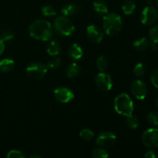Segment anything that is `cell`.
Returning a JSON list of instances; mask_svg holds the SVG:
<instances>
[{
    "instance_id": "2",
    "label": "cell",
    "mask_w": 158,
    "mask_h": 158,
    "mask_svg": "<svg viewBox=\"0 0 158 158\" xmlns=\"http://www.w3.org/2000/svg\"><path fill=\"white\" fill-rule=\"evenodd\" d=\"M123 26L121 16L116 12L106 13L103 18V27L105 33L110 36L116 35Z\"/></svg>"
},
{
    "instance_id": "30",
    "label": "cell",
    "mask_w": 158,
    "mask_h": 158,
    "mask_svg": "<svg viewBox=\"0 0 158 158\" xmlns=\"http://www.w3.org/2000/svg\"><path fill=\"white\" fill-rule=\"evenodd\" d=\"M134 73L137 77H142L145 74V67L142 63H139L134 69Z\"/></svg>"
},
{
    "instance_id": "13",
    "label": "cell",
    "mask_w": 158,
    "mask_h": 158,
    "mask_svg": "<svg viewBox=\"0 0 158 158\" xmlns=\"http://www.w3.org/2000/svg\"><path fill=\"white\" fill-rule=\"evenodd\" d=\"M68 53L69 57L74 60H80L83 56V49L78 43H73L71 45L68 50Z\"/></svg>"
},
{
    "instance_id": "20",
    "label": "cell",
    "mask_w": 158,
    "mask_h": 158,
    "mask_svg": "<svg viewBox=\"0 0 158 158\" xmlns=\"http://www.w3.org/2000/svg\"><path fill=\"white\" fill-rule=\"evenodd\" d=\"M136 9V4L132 0H128L122 6L123 12L127 15H132Z\"/></svg>"
},
{
    "instance_id": "26",
    "label": "cell",
    "mask_w": 158,
    "mask_h": 158,
    "mask_svg": "<svg viewBox=\"0 0 158 158\" xmlns=\"http://www.w3.org/2000/svg\"><path fill=\"white\" fill-rule=\"evenodd\" d=\"M148 121L151 126L153 127H158V113L156 111H152L149 113L148 115Z\"/></svg>"
},
{
    "instance_id": "9",
    "label": "cell",
    "mask_w": 158,
    "mask_h": 158,
    "mask_svg": "<svg viewBox=\"0 0 158 158\" xmlns=\"http://www.w3.org/2000/svg\"><path fill=\"white\" fill-rule=\"evenodd\" d=\"M96 84L97 87L103 91H109L113 87V81L110 76L104 72H100L96 76Z\"/></svg>"
},
{
    "instance_id": "1",
    "label": "cell",
    "mask_w": 158,
    "mask_h": 158,
    "mask_svg": "<svg viewBox=\"0 0 158 158\" xmlns=\"http://www.w3.org/2000/svg\"><path fill=\"white\" fill-rule=\"evenodd\" d=\"M29 32L32 38L40 41H48L53 33L52 25L45 19H36L29 26Z\"/></svg>"
},
{
    "instance_id": "22",
    "label": "cell",
    "mask_w": 158,
    "mask_h": 158,
    "mask_svg": "<svg viewBox=\"0 0 158 158\" xmlns=\"http://www.w3.org/2000/svg\"><path fill=\"white\" fill-rule=\"evenodd\" d=\"M97 66L99 70L104 72L108 66V60L104 56H101L97 60Z\"/></svg>"
},
{
    "instance_id": "24",
    "label": "cell",
    "mask_w": 158,
    "mask_h": 158,
    "mask_svg": "<svg viewBox=\"0 0 158 158\" xmlns=\"http://www.w3.org/2000/svg\"><path fill=\"white\" fill-rule=\"evenodd\" d=\"M61 60L58 57H55L53 56V58L50 59V60L48 61L47 64H46V66L47 68L50 69H56L61 66Z\"/></svg>"
},
{
    "instance_id": "12",
    "label": "cell",
    "mask_w": 158,
    "mask_h": 158,
    "mask_svg": "<svg viewBox=\"0 0 158 158\" xmlns=\"http://www.w3.org/2000/svg\"><path fill=\"white\" fill-rule=\"evenodd\" d=\"M86 34L90 41L95 43H101L103 39V32L97 25H90L86 29Z\"/></svg>"
},
{
    "instance_id": "38",
    "label": "cell",
    "mask_w": 158,
    "mask_h": 158,
    "mask_svg": "<svg viewBox=\"0 0 158 158\" xmlns=\"http://www.w3.org/2000/svg\"><path fill=\"white\" fill-rule=\"evenodd\" d=\"M157 128H158V127H157Z\"/></svg>"
},
{
    "instance_id": "11",
    "label": "cell",
    "mask_w": 158,
    "mask_h": 158,
    "mask_svg": "<svg viewBox=\"0 0 158 158\" xmlns=\"http://www.w3.org/2000/svg\"><path fill=\"white\" fill-rule=\"evenodd\" d=\"M117 137L112 132L106 131L99 134L96 143L101 148H109L115 143Z\"/></svg>"
},
{
    "instance_id": "10",
    "label": "cell",
    "mask_w": 158,
    "mask_h": 158,
    "mask_svg": "<svg viewBox=\"0 0 158 158\" xmlns=\"http://www.w3.org/2000/svg\"><path fill=\"white\" fill-rule=\"evenodd\" d=\"M54 97L57 101L62 103H68L73 100L74 94L71 89L66 87H58L54 90Z\"/></svg>"
},
{
    "instance_id": "5",
    "label": "cell",
    "mask_w": 158,
    "mask_h": 158,
    "mask_svg": "<svg viewBox=\"0 0 158 158\" xmlns=\"http://www.w3.org/2000/svg\"><path fill=\"white\" fill-rule=\"evenodd\" d=\"M47 66L44 63L35 62L28 65L26 73L29 77L35 80H40L46 75Z\"/></svg>"
},
{
    "instance_id": "15",
    "label": "cell",
    "mask_w": 158,
    "mask_h": 158,
    "mask_svg": "<svg viewBox=\"0 0 158 158\" xmlns=\"http://www.w3.org/2000/svg\"><path fill=\"white\" fill-rule=\"evenodd\" d=\"M47 53L51 56H56L58 55L61 51V46L60 43L57 40H52L49 43L47 46Z\"/></svg>"
},
{
    "instance_id": "21",
    "label": "cell",
    "mask_w": 158,
    "mask_h": 158,
    "mask_svg": "<svg viewBox=\"0 0 158 158\" xmlns=\"http://www.w3.org/2000/svg\"><path fill=\"white\" fill-rule=\"evenodd\" d=\"M126 117L127 125L131 129H136V128H137V127H138L139 125V120L136 116L131 114V115L127 116V117Z\"/></svg>"
},
{
    "instance_id": "32",
    "label": "cell",
    "mask_w": 158,
    "mask_h": 158,
    "mask_svg": "<svg viewBox=\"0 0 158 158\" xmlns=\"http://www.w3.org/2000/svg\"><path fill=\"white\" fill-rule=\"evenodd\" d=\"M151 82L154 85V87L158 89V69H156L151 73Z\"/></svg>"
},
{
    "instance_id": "7",
    "label": "cell",
    "mask_w": 158,
    "mask_h": 158,
    "mask_svg": "<svg viewBox=\"0 0 158 158\" xmlns=\"http://www.w3.org/2000/svg\"><path fill=\"white\" fill-rule=\"evenodd\" d=\"M158 19V10L153 6H148L143 9L140 16L142 24L151 26L154 24Z\"/></svg>"
},
{
    "instance_id": "36",
    "label": "cell",
    "mask_w": 158,
    "mask_h": 158,
    "mask_svg": "<svg viewBox=\"0 0 158 158\" xmlns=\"http://www.w3.org/2000/svg\"><path fill=\"white\" fill-rule=\"evenodd\" d=\"M156 105H157V106L158 108V97L157 98V100H156Z\"/></svg>"
},
{
    "instance_id": "33",
    "label": "cell",
    "mask_w": 158,
    "mask_h": 158,
    "mask_svg": "<svg viewBox=\"0 0 158 158\" xmlns=\"http://www.w3.org/2000/svg\"><path fill=\"white\" fill-rule=\"evenodd\" d=\"M144 157L146 158H156L157 155L153 151H148L146 154H144Z\"/></svg>"
},
{
    "instance_id": "28",
    "label": "cell",
    "mask_w": 158,
    "mask_h": 158,
    "mask_svg": "<svg viewBox=\"0 0 158 158\" xmlns=\"http://www.w3.org/2000/svg\"><path fill=\"white\" fill-rule=\"evenodd\" d=\"M14 33L12 30H9V29H6V30L2 31L0 33V39L3 40L4 42L10 41L13 39Z\"/></svg>"
},
{
    "instance_id": "16",
    "label": "cell",
    "mask_w": 158,
    "mask_h": 158,
    "mask_svg": "<svg viewBox=\"0 0 158 158\" xmlns=\"http://www.w3.org/2000/svg\"><path fill=\"white\" fill-rule=\"evenodd\" d=\"M78 12V6L73 3H66L61 8V12L65 16H71Z\"/></svg>"
},
{
    "instance_id": "27",
    "label": "cell",
    "mask_w": 158,
    "mask_h": 158,
    "mask_svg": "<svg viewBox=\"0 0 158 158\" xmlns=\"http://www.w3.org/2000/svg\"><path fill=\"white\" fill-rule=\"evenodd\" d=\"M92 156L94 158H106L108 157L109 154H108L107 151L104 150L103 148H96L93 151Z\"/></svg>"
},
{
    "instance_id": "35",
    "label": "cell",
    "mask_w": 158,
    "mask_h": 158,
    "mask_svg": "<svg viewBox=\"0 0 158 158\" xmlns=\"http://www.w3.org/2000/svg\"><path fill=\"white\" fill-rule=\"evenodd\" d=\"M30 157L31 158H41V156H40V155H32Z\"/></svg>"
},
{
    "instance_id": "3",
    "label": "cell",
    "mask_w": 158,
    "mask_h": 158,
    "mask_svg": "<svg viewBox=\"0 0 158 158\" xmlns=\"http://www.w3.org/2000/svg\"><path fill=\"white\" fill-rule=\"evenodd\" d=\"M114 109L117 114L125 117L131 115L134 112V103L129 95L125 93L120 94L114 100Z\"/></svg>"
},
{
    "instance_id": "18",
    "label": "cell",
    "mask_w": 158,
    "mask_h": 158,
    "mask_svg": "<svg viewBox=\"0 0 158 158\" xmlns=\"http://www.w3.org/2000/svg\"><path fill=\"white\" fill-rule=\"evenodd\" d=\"M80 72V67L77 63H72L67 66L66 69V73L69 78H75L79 75Z\"/></svg>"
},
{
    "instance_id": "34",
    "label": "cell",
    "mask_w": 158,
    "mask_h": 158,
    "mask_svg": "<svg viewBox=\"0 0 158 158\" xmlns=\"http://www.w3.org/2000/svg\"><path fill=\"white\" fill-rule=\"evenodd\" d=\"M5 50V42L0 39V56L3 53Z\"/></svg>"
},
{
    "instance_id": "6",
    "label": "cell",
    "mask_w": 158,
    "mask_h": 158,
    "mask_svg": "<svg viewBox=\"0 0 158 158\" xmlns=\"http://www.w3.org/2000/svg\"><path fill=\"white\" fill-rule=\"evenodd\" d=\"M142 143L147 148L154 149L158 148V128H151L143 133Z\"/></svg>"
},
{
    "instance_id": "29",
    "label": "cell",
    "mask_w": 158,
    "mask_h": 158,
    "mask_svg": "<svg viewBox=\"0 0 158 158\" xmlns=\"http://www.w3.org/2000/svg\"><path fill=\"white\" fill-rule=\"evenodd\" d=\"M149 36L154 43H158V25L154 26L149 30Z\"/></svg>"
},
{
    "instance_id": "23",
    "label": "cell",
    "mask_w": 158,
    "mask_h": 158,
    "mask_svg": "<svg viewBox=\"0 0 158 158\" xmlns=\"http://www.w3.org/2000/svg\"><path fill=\"white\" fill-rule=\"evenodd\" d=\"M80 137H81L83 140L89 141V140H91L94 137V131L88 129V128H84V129L81 130V131H80Z\"/></svg>"
},
{
    "instance_id": "8",
    "label": "cell",
    "mask_w": 158,
    "mask_h": 158,
    "mask_svg": "<svg viewBox=\"0 0 158 158\" xmlns=\"http://www.w3.org/2000/svg\"><path fill=\"white\" fill-rule=\"evenodd\" d=\"M131 90L133 96L139 100H144L148 94V88L146 84L140 80H136L131 84Z\"/></svg>"
},
{
    "instance_id": "19",
    "label": "cell",
    "mask_w": 158,
    "mask_h": 158,
    "mask_svg": "<svg viewBox=\"0 0 158 158\" xmlns=\"http://www.w3.org/2000/svg\"><path fill=\"white\" fill-rule=\"evenodd\" d=\"M15 66V62L12 59H4L0 61V72L7 73L12 70Z\"/></svg>"
},
{
    "instance_id": "25",
    "label": "cell",
    "mask_w": 158,
    "mask_h": 158,
    "mask_svg": "<svg viewBox=\"0 0 158 158\" xmlns=\"http://www.w3.org/2000/svg\"><path fill=\"white\" fill-rule=\"evenodd\" d=\"M42 14L44 15L45 17H52L55 16L56 15V12L55 9L51 6H44L41 9Z\"/></svg>"
},
{
    "instance_id": "4",
    "label": "cell",
    "mask_w": 158,
    "mask_h": 158,
    "mask_svg": "<svg viewBox=\"0 0 158 158\" xmlns=\"http://www.w3.org/2000/svg\"><path fill=\"white\" fill-rule=\"evenodd\" d=\"M53 27L56 32L63 36H69L75 31V26L67 16L59 15L53 22Z\"/></svg>"
},
{
    "instance_id": "14",
    "label": "cell",
    "mask_w": 158,
    "mask_h": 158,
    "mask_svg": "<svg viewBox=\"0 0 158 158\" xmlns=\"http://www.w3.org/2000/svg\"><path fill=\"white\" fill-rule=\"evenodd\" d=\"M94 9L98 15H105L108 12V5L104 0H95L93 3Z\"/></svg>"
},
{
    "instance_id": "17",
    "label": "cell",
    "mask_w": 158,
    "mask_h": 158,
    "mask_svg": "<svg viewBox=\"0 0 158 158\" xmlns=\"http://www.w3.org/2000/svg\"><path fill=\"white\" fill-rule=\"evenodd\" d=\"M149 45V40L146 37H142V38L138 39V40H135L133 43V46H134V49L137 51H139V52H141V51L148 49Z\"/></svg>"
},
{
    "instance_id": "37",
    "label": "cell",
    "mask_w": 158,
    "mask_h": 158,
    "mask_svg": "<svg viewBox=\"0 0 158 158\" xmlns=\"http://www.w3.org/2000/svg\"><path fill=\"white\" fill-rule=\"evenodd\" d=\"M155 4H156V6L158 7V0H155Z\"/></svg>"
},
{
    "instance_id": "31",
    "label": "cell",
    "mask_w": 158,
    "mask_h": 158,
    "mask_svg": "<svg viewBox=\"0 0 158 158\" xmlns=\"http://www.w3.org/2000/svg\"><path fill=\"white\" fill-rule=\"evenodd\" d=\"M8 158H24L26 157L25 154L22 151L18 150H11L7 154Z\"/></svg>"
}]
</instances>
